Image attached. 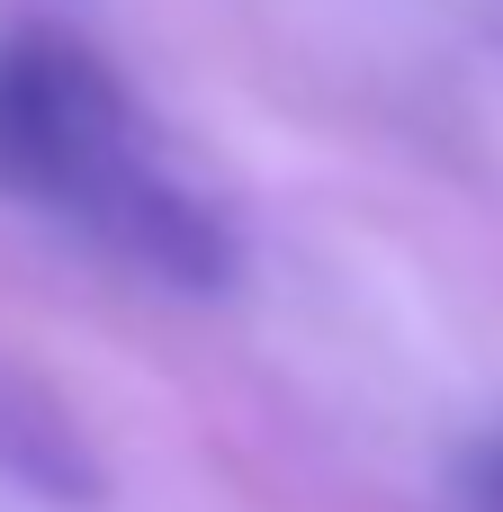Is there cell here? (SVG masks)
I'll return each instance as SVG.
<instances>
[{
    "label": "cell",
    "instance_id": "1",
    "mask_svg": "<svg viewBox=\"0 0 503 512\" xmlns=\"http://www.w3.org/2000/svg\"><path fill=\"white\" fill-rule=\"evenodd\" d=\"M0 198L189 297L234 279L225 216L153 153L117 72L54 27H0Z\"/></svg>",
    "mask_w": 503,
    "mask_h": 512
},
{
    "label": "cell",
    "instance_id": "2",
    "mask_svg": "<svg viewBox=\"0 0 503 512\" xmlns=\"http://www.w3.org/2000/svg\"><path fill=\"white\" fill-rule=\"evenodd\" d=\"M495 512H503V459H495Z\"/></svg>",
    "mask_w": 503,
    "mask_h": 512
}]
</instances>
